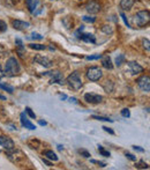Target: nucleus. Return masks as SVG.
I'll list each match as a JSON object with an SVG mask.
<instances>
[{
    "label": "nucleus",
    "instance_id": "17",
    "mask_svg": "<svg viewBox=\"0 0 150 170\" xmlns=\"http://www.w3.org/2000/svg\"><path fill=\"white\" fill-rule=\"evenodd\" d=\"M101 59H102V65H103V67H105L106 70H112V68H113L112 60H111V58H110L109 56L101 57Z\"/></svg>",
    "mask_w": 150,
    "mask_h": 170
},
{
    "label": "nucleus",
    "instance_id": "32",
    "mask_svg": "<svg viewBox=\"0 0 150 170\" xmlns=\"http://www.w3.org/2000/svg\"><path fill=\"white\" fill-rule=\"evenodd\" d=\"M102 54H94V56H88L86 57L87 60H97V59H101Z\"/></svg>",
    "mask_w": 150,
    "mask_h": 170
},
{
    "label": "nucleus",
    "instance_id": "23",
    "mask_svg": "<svg viewBox=\"0 0 150 170\" xmlns=\"http://www.w3.org/2000/svg\"><path fill=\"white\" fill-rule=\"evenodd\" d=\"M29 47H31V49H34V50H38V51H40V50H45L46 47L45 45H43V44H30Z\"/></svg>",
    "mask_w": 150,
    "mask_h": 170
},
{
    "label": "nucleus",
    "instance_id": "21",
    "mask_svg": "<svg viewBox=\"0 0 150 170\" xmlns=\"http://www.w3.org/2000/svg\"><path fill=\"white\" fill-rule=\"evenodd\" d=\"M0 88L6 90V92H8L9 94H13L14 93V88L12 87V86H8V85H4V83H0Z\"/></svg>",
    "mask_w": 150,
    "mask_h": 170
},
{
    "label": "nucleus",
    "instance_id": "9",
    "mask_svg": "<svg viewBox=\"0 0 150 170\" xmlns=\"http://www.w3.org/2000/svg\"><path fill=\"white\" fill-rule=\"evenodd\" d=\"M86 9L89 14H97L101 11V4L96 0H91L86 6Z\"/></svg>",
    "mask_w": 150,
    "mask_h": 170
},
{
    "label": "nucleus",
    "instance_id": "14",
    "mask_svg": "<svg viewBox=\"0 0 150 170\" xmlns=\"http://www.w3.org/2000/svg\"><path fill=\"white\" fill-rule=\"evenodd\" d=\"M26 4H27V7H28L29 12L35 13L37 6L39 5V0H26Z\"/></svg>",
    "mask_w": 150,
    "mask_h": 170
},
{
    "label": "nucleus",
    "instance_id": "6",
    "mask_svg": "<svg viewBox=\"0 0 150 170\" xmlns=\"http://www.w3.org/2000/svg\"><path fill=\"white\" fill-rule=\"evenodd\" d=\"M138 86L142 92L149 93L150 92V78L149 75H142L138 79Z\"/></svg>",
    "mask_w": 150,
    "mask_h": 170
},
{
    "label": "nucleus",
    "instance_id": "43",
    "mask_svg": "<svg viewBox=\"0 0 150 170\" xmlns=\"http://www.w3.org/2000/svg\"><path fill=\"white\" fill-rule=\"evenodd\" d=\"M4 76V71H2V68H1V66H0V80H1V78Z\"/></svg>",
    "mask_w": 150,
    "mask_h": 170
},
{
    "label": "nucleus",
    "instance_id": "3",
    "mask_svg": "<svg viewBox=\"0 0 150 170\" xmlns=\"http://www.w3.org/2000/svg\"><path fill=\"white\" fill-rule=\"evenodd\" d=\"M67 83H68L69 88H72L73 90H79L82 87V80L80 78V74L77 72H73L67 78Z\"/></svg>",
    "mask_w": 150,
    "mask_h": 170
},
{
    "label": "nucleus",
    "instance_id": "15",
    "mask_svg": "<svg viewBox=\"0 0 150 170\" xmlns=\"http://www.w3.org/2000/svg\"><path fill=\"white\" fill-rule=\"evenodd\" d=\"M79 38H80L81 41L83 42H87V43H96V37L91 34H81L80 36H77Z\"/></svg>",
    "mask_w": 150,
    "mask_h": 170
},
{
    "label": "nucleus",
    "instance_id": "44",
    "mask_svg": "<svg viewBox=\"0 0 150 170\" xmlns=\"http://www.w3.org/2000/svg\"><path fill=\"white\" fill-rule=\"evenodd\" d=\"M38 123H39V125H42V126H45L46 125V122H44V120H39Z\"/></svg>",
    "mask_w": 150,
    "mask_h": 170
},
{
    "label": "nucleus",
    "instance_id": "7",
    "mask_svg": "<svg viewBox=\"0 0 150 170\" xmlns=\"http://www.w3.org/2000/svg\"><path fill=\"white\" fill-rule=\"evenodd\" d=\"M0 146L7 151H14L15 144L11 138H8L6 135H0Z\"/></svg>",
    "mask_w": 150,
    "mask_h": 170
},
{
    "label": "nucleus",
    "instance_id": "19",
    "mask_svg": "<svg viewBox=\"0 0 150 170\" xmlns=\"http://www.w3.org/2000/svg\"><path fill=\"white\" fill-rule=\"evenodd\" d=\"M102 31L104 34H107V35H112L113 34V28L110 26V24H105L102 27Z\"/></svg>",
    "mask_w": 150,
    "mask_h": 170
},
{
    "label": "nucleus",
    "instance_id": "39",
    "mask_svg": "<svg viewBox=\"0 0 150 170\" xmlns=\"http://www.w3.org/2000/svg\"><path fill=\"white\" fill-rule=\"evenodd\" d=\"M15 44H16L17 47H23V43H22V41H21L20 38H16V40H15Z\"/></svg>",
    "mask_w": 150,
    "mask_h": 170
},
{
    "label": "nucleus",
    "instance_id": "29",
    "mask_svg": "<svg viewBox=\"0 0 150 170\" xmlns=\"http://www.w3.org/2000/svg\"><path fill=\"white\" fill-rule=\"evenodd\" d=\"M69 20H70V19H69L68 16H67V18H65V19L63 20V23L65 24V27H66L67 29H69V28L72 27V21H70V22H68Z\"/></svg>",
    "mask_w": 150,
    "mask_h": 170
},
{
    "label": "nucleus",
    "instance_id": "20",
    "mask_svg": "<svg viewBox=\"0 0 150 170\" xmlns=\"http://www.w3.org/2000/svg\"><path fill=\"white\" fill-rule=\"evenodd\" d=\"M125 60H126L125 54H119V56L115 58V65H117V66H121V65L125 63Z\"/></svg>",
    "mask_w": 150,
    "mask_h": 170
},
{
    "label": "nucleus",
    "instance_id": "48",
    "mask_svg": "<svg viewBox=\"0 0 150 170\" xmlns=\"http://www.w3.org/2000/svg\"><path fill=\"white\" fill-rule=\"evenodd\" d=\"M51 1H53V0H51Z\"/></svg>",
    "mask_w": 150,
    "mask_h": 170
},
{
    "label": "nucleus",
    "instance_id": "16",
    "mask_svg": "<svg viewBox=\"0 0 150 170\" xmlns=\"http://www.w3.org/2000/svg\"><path fill=\"white\" fill-rule=\"evenodd\" d=\"M135 0H121L120 1V8L122 11H129L133 7Z\"/></svg>",
    "mask_w": 150,
    "mask_h": 170
},
{
    "label": "nucleus",
    "instance_id": "47",
    "mask_svg": "<svg viewBox=\"0 0 150 170\" xmlns=\"http://www.w3.org/2000/svg\"><path fill=\"white\" fill-rule=\"evenodd\" d=\"M61 99H63V100H65V99H67V96H66V95H61Z\"/></svg>",
    "mask_w": 150,
    "mask_h": 170
},
{
    "label": "nucleus",
    "instance_id": "37",
    "mask_svg": "<svg viewBox=\"0 0 150 170\" xmlns=\"http://www.w3.org/2000/svg\"><path fill=\"white\" fill-rule=\"evenodd\" d=\"M126 156H127V158H129L131 161H136V156H134L131 153H126Z\"/></svg>",
    "mask_w": 150,
    "mask_h": 170
},
{
    "label": "nucleus",
    "instance_id": "5",
    "mask_svg": "<svg viewBox=\"0 0 150 170\" xmlns=\"http://www.w3.org/2000/svg\"><path fill=\"white\" fill-rule=\"evenodd\" d=\"M103 75V72L99 67H90L87 72V78L90 81H98Z\"/></svg>",
    "mask_w": 150,
    "mask_h": 170
},
{
    "label": "nucleus",
    "instance_id": "26",
    "mask_svg": "<svg viewBox=\"0 0 150 170\" xmlns=\"http://www.w3.org/2000/svg\"><path fill=\"white\" fill-rule=\"evenodd\" d=\"M142 45H143V47L144 49H145V50H147V51H148V52H149L150 51V42H149V40H147V38H143V40H142Z\"/></svg>",
    "mask_w": 150,
    "mask_h": 170
},
{
    "label": "nucleus",
    "instance_id": "24",
    "mask_svg": "<svg viewBox=\"0 0 150 170\" xmlns=\"http://www.w3.org/2000/svg\"><path fill=\"white\" fill-rule=\"evenodd\" d=\"M82 20H83L84 22H88V23H94V22L96 21V18H95V16H88V15H84V16H82Z\"/></svg>",
    "mask_w": 150,
    "mask_h": 170
},
{
    "label": "nucleus",
    "instance_id": "18",
    "mask_svg": "<svg viewBox=\"0 0 150 170\" xmlns=\"http://www.w3.org/2000/svg\"><path fill=\"white\" fill-rule=\"evenodd\" d=\"M44 156L49 158V160H51V161H58L59 158L57 156V154L53 152V151H45L44 152Z\"/></svg>",
    "mask_w": 150,
    "mask_h": 170
},
{
    "label": "nucleus",
    "instance_id": "41",
    "mask_svg": "<svg viewBox=\"0 0 150 170\" xmlns=\"http://www.w3.org/2000/svg\"><path fill=\"white\" fill-rule=\"evenodd\" d=\"M42 160H43V162H44V163H45L46 165H49V167H51V165H52L51 162H49V161H47L46 158H42Z\"/></svg>",
    "mask_w": 150,
    "mask_h": 170
},
{
    "label": "nucleus",
    "instance_id": "31",
    "mask_svg": "<svg viewBox=\"0 0 150 170\" xmlns=\"http://www.w3.org/2000/svg\"><path fill=\"white\" fill-rule=\"evenodd\" d=\"M79 153H80L83 158H90V153L88 152V151H86V149H79Z\"/></svg>",
    "mask_w": 150,
    "mask_h": 170
},
{
    "label": "nucleus",
    "instance_id": "45",
    "mask_svg": "<svg viewBox=\"0 0 150 170\" xmlns=\"http://www.w3.org/2000/svg\"><path fill=\"white\" fill-rule=\"evenodd\" d=\"M0 100L5 101V100H6V97H5V96H4V95H1V94H0Z\"/></svg>",
    "mask_w": 150,
    "mask_h": 170
},
{
    "label": "nucleus",
    "instance_id": "42",
    "mask_svg": "<svg viewBox=\"0 0 150 170\" xmlns=\"http://www.w3.org/2000/svg\"><path fill=\"white\" fill-rule=\"evenodd\" d=\"M69 101H70V102H73V103H77V100H76L75 97H70V99H69Z\"/></svg>",
    "mask_w": 150,
    "mask_h": 170
},
{
    "label": "nucleus",
    "instance_id": "46",
    "mask_svg": "<svg viewBox=\"0 0 150 170\" xmlns=\"http://www.w3.org/2000/svg\"><path fill=\"white\" fill-rule=\"evenodd\" d=\"M63 147L61 146V145H59V146H58V149H59V151H63Z\"/></svg>",
    "mask_w": 150,
    "mask_h": 170
},
{
    "label": "nucleus",
    "instance_id": "33",
    "mask_svg": "<svg viewBox=\"0 0 150 170\" xmlns=\"http://www.w3.org/2000/svg\"><path fill=\"white\" fill-rule=\"evenodd\" d=\"M31 38H32V40H38V41H40V40H43V36L40 35V34H38V33H32V34H31Z\"/></svg>",
    "mask_w": 150,
    "mask_h": 170
},
{
    "label": "nucleus",
    "instance_id": "36",
    "mask_svg": "<svg viewBox=\"0 0 150 170\" xmlns=\"http://www.w3.org/2000/svg\"><path fill=\"white\" fill-rule=\"evenodd\" d=\"M90 162L91 163H94V164H98L99 167H105L106 164L104 163V162H99V161H96V160H90Z\"/></svg>",
    "mask_w": 150,
    "mask_h": 170
},
{
    "label": "nucleus",
    "instance_id": "4",
    "mask_svg": "<svg viewBox=\"0 0 150 170\" xmlns=\"http://www.w3.org/2000/svg\"><path fill=\"white\" fill-rule=\"evenodd\" d=\"M44 75H50L51 76V79H50V83H58V85H60V86H63L65 85L66 82L63 80V74L60 73V72H45V73H43Z\"/></svg>",
    "mask_w": 150,
    "mask_h": 170
},
{
    "label": "nucleus",
    "instance_id": "28",
    "mask_svg": "<svg viewBox=\"0 0 150 170\" xmlns=\"http://www.w3.org/2000/svg\"><path fill=\"white\" fill-rule=\"evenodd\" d=\"M26 112L28 113L29 117H30V118H32V119H36V115H35V112L32 111V110H31V109H30L29 106H27V108H26Z\"/></svg>",
    "mask_w": 150,
    "mask_h": 170
},
{
    "label": "nucleus",
    "instance_id": "30",
    "mask_svg": "<svg viewBox=\"0 0 150 170\" xmlns=\"http://www.w3.org/2000/svg\"><path fill=\"white\" fill-rule=\"evenodd\" d=\"M121 116L125 118H129L131 117V112H129L128 109H122V110H121Z\"/></svg>",
    "mask_w": 150,
    "mask_h": 170
},
{
    "label": "nucleus",
    "instance_id": "8",
    "mask_svg": "<svg viewBox=\"0 0 150 170\" xmlns=\"http://www.w3.org/2000/svg\"><path fill=\"white\" fill-rule=\"evenodd\" d=\"M127 64H128V70L132 75H138L143 72V67L141 65H138L136 61H128Z\"/></svg>",
    "mask_w": 150,
    "mask_h": 170
},
{
    "label": "nucleus",
    "instance_id": "35",
    "mask_svg": "<svg viewBox=\"0 0 150 170\" xmlns=\"http://www.w3.org/2000/svg\"><path fill=\"white\" fill-rule=\"evenodd\" d=\"M6 29H7V26H6V23L4 22V21H1V20H0V33H4V31H6Z\"/></svg>",
    "mask_w": 150,
    "mask_h": 170
},
{
    "label": "nucleus",
    "instance_id": "22",
    "mask_svg": "<svg viewBox=\"0 0 150 170\" xmlns=\"http://www.w3.org/2000/svg\"><path fill=\"white\" fill-rule=\"evenodd\" d=\"M98 152H99V154H101L102 156H105V158H109L110 155H111L109 151H105L102 146H98Z\"/></svg>",
    "mask_w": 150,
    "mask_h": 170
},
{
    "label": "nucleus",
    "instance_id": "27",
    "mask_svg": "<svg viewBox=\"0 0 150 170\" xmlns=\"http://www.w3.org/2000/svg\"><path fill=\"white\" fill-rule=\"evenodd\" d=\"M135 167H136V168H140V169H148V168H149V167H148V164L144 163L143 161H140L138 163L135 164Z\"/></svg>",
    "mask_w": 150,
    "mask_h": 170
},
{
    "label": "nucleus",
    "instance_id": "11",
    "mask_svg": "<svg viewBox=\"0 0 150 170\" xmlns=\"http://www.w3.org/2000/svg\"><path fill=\"white\" fill-rule=\"evenodd\" d=\"M84 100L88 102V103H91V104H97V103H101L103 97L101 95L97 94H92V93H88V94L84 95Z\"/></svg>",
    "mask_w": 150,
    "mask_h": 170
},
{
    "label": "nucleus",
    "instance_id": "38",
    "mask_svg": "<svg viewBox=\"0 0 150 170\" xmlns=\"http://www.w3.org/2000/svg\"><path fill=\"white\" fill-rule=\"evenodd\" d=\"M103 130L105 132H109L110 134H114V131L113 130H111L110 127H106V126H103Z\"/></svg>",
    "mask_w": 150,
    "mask_h": 170
},
{
    "label": "nucleus",
    "instance_id": "13",
    "mask_svg": "<svg viewBox=\"0 0 150 170\" xmlns=\"http://www.w3.org/2000/svg\"><path fill=\"white\" fill-rule=\"evenodd\" d=\"M20 120H21V124H22L23 127L29 129V130H36V126L29 120L28 118L26 117V113H24V112H22V113L20 115Z\"/></svg>",
    "mask_w": 150,
    "mask_h": 170
},
{
    "label": "nucleus",
    "instance_id": "10",
    "mask_svg": "<svg viewBox=\"0 0 150 170\" xmlns=\"http://www.w3.org/2000/svg\"><path fill=\"white\" fill-rule=\"evenodd\" d=\"M35 63H37V64H39L40 66H44L46 68H50L52 66V61L50 60L49 58H46V57H43V56H40V54H37L34 59Z\"/></svg>",
    "mask_w": 150,
    "mask_h": 170
},
{
    "label": "nucleus",
    "instance_id": "40",
    "mask_svg": "<svg viewBox=\"0 0 150 170\" xmlns=\"http://www.w3.org/2000/svg\"><path fill=\"white\" fill-rule=\"evenodd\" d=\"M133 148H134L135 151H138V152H140V153H143V152H144V149H143V148H141V147H140V146H134V147H133Z\"/></svg>",
    "mask_w": 150,
    "mask_h": 170
},
{
    "label": "nucleus",
    "instance_id": "12",
    "mask_svg": "<svg viewBox=\"0 0 150 170\" xmlns=\"http://www.w3.org/2000/svg\"><path fill=\"white\" fill-rule=\"evenodd\" d=\"M12 26L13 28L16 30H24L28 29L30 27V23L29 22H26V21H21V20H13L12 21Z\"/></svg>",
    "mask_w": 150,
    "mask_h": 170
},
{
    "label": "nucleus",
    "instance_id": "25",
    "mask_svg": "<svg viewBox=\"0 0 150 170\" xmlns=\"http://www.w3.org/2000/svg\"><path fill=\"white\" fill-rule=\"evenodd\" d=\"M92 119H97V120H102V122L113 123V119H110V118H107V117H102V116H92Z\"/></svg>",
    "mask_w": 150,
    "mask_h": 170
},
{
    "label": "nucleus",
    "instance_id": "2",
    "mask_svg": "<svg viewBox=\"0 0 150 170\" xmlns=\"http://www.w3.org/2000/svg\"><path fill=\"white\" fill-rule=\"evenodd\" d=\"M150 21V14L149 11H141L138 12L134 16V22L138 27H144L145 24H148Z\"/></svg>",
    "mask_w": 150,
    "mask_h": 170
},
{
    "label": "nucleus",
    "instance_id": "34",
    "mask_svg": "<svg viewBox=\"0 0 150 170\" xmlns=\"http://www.w3.org/2000/svg\"><path fill=\"white\" fill-rule=\"evenodd\" d=\"M120 16H121V19H122V21L125 22V24H126L127 27H128V28H131V26H129V23H128V20H127L126 15L124 14V12H121V13H120Z\"/></svg>",
    "mask_w": 150,
    "mask_h": 170
},
{
    "label": "nucleus",
    "instance_id": "1",
    "mask_svg": "<svg viewBox=\"0 0 150 170\" xmlns=\"http://www.w3.org/2000/svg\"><path fill=\"white\" fill-rule=\"evenodd\" d=\"M20 65L17 63V60L15 58H9L7 61H6L5 65V73L7 76H15L20 73Z\"/></svg>",
    "mask_w": 150,
    "mask_h": 170
}]
</instances>
